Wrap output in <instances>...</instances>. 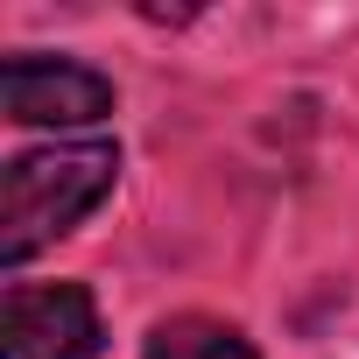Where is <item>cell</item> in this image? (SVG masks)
<instances>
[{"label": "cell", "instance_id": "3957f363", "mask_svg": "<svg viewBox=\"0 0 359 359\" xmlns=\"http://www.w3.org/2000/svg\"><path fill=\"white\" fill-rule=\"evenodd\" d=\"M0 99H8L15 127H92L113 113V78H99L92 64L71 57H8L0 64Z\"/></svg>", "mask_w": 359, "mask_h": 359}, {"label": "cell", "instance_id": "6da1fadb", "mask_svg": "<svg viewBox=\"0 0 359 359\" xmlns=\"http://www.w3.org/2000/svg\"><path fill=\"white\" fill-rule=\"evenodd\" d=\"M120 176V148L113 141H57V148H29L0 176V268L36 261L50 240H64Z\"/></svg>", "mask_w": 359, "mask_h": 359}, {"label": "cell", "instance_id": "277c9868", "mask_svg": "<svg viewBox=\"0 0 359 359\" xmlns=\"http://www.w3.org/2000/svg\"><path fill=\"white\" fill-rule=\"evenodd\" d=\"M141 359H261V352L247 345L240 324H219V317H162L141 338Z\"/></svg>", "mask_w": 359, "mask_h": 359}, {"label": "cell", "instance_id": "7a4b0ae2", "mask_svg": "<svg viewBox=\"0 0 359 359\" xmlns=\"http://www.w3.org/2000/svg\"><path fill=\"white\" fill-rule=\"evenodd\" d=\"M99 303L85 282H8L0 359H99Z\"/></svg>", "mask_w": 359, "mask_h": 359}]
</instances>
